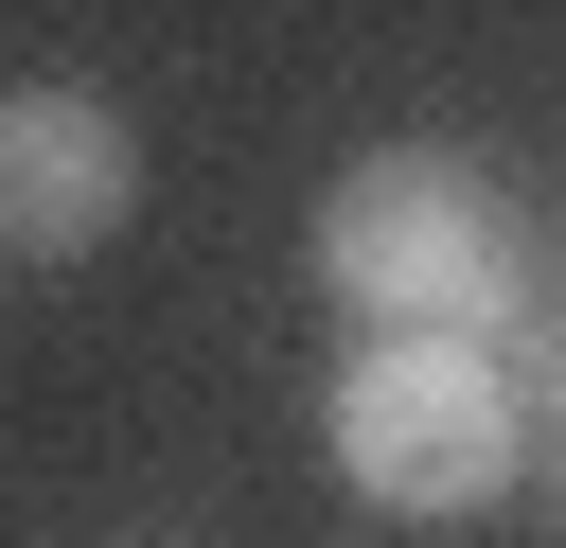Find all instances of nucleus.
<instances>
[{
	"label": "nucleus",
	"instance_id": "nucleus-2",
	"mask_svg": "<svg viewBox=\"0 0 566 548\" xmlns=\"http://www.w3.org/2000/svg\"><path fill=\"white\" fill-rule=\"evenodd\" d=\"M318 442L371 513H495L513 460H531V389H513L495 336H354Z\"/></svg>",
	"mask_w": 566,
	"mask_h": 548
},
{
	"label": "nucleus",
	"instance_id": "nucleus-1",
	"mask_svg": "<svg viewBox=\"0 0 566 548\" xmlns=\"http://www.w3.org/2000/svg\"><path fill=\"white\" fill-rule=\"evenodd\" d=\"M318 283L371 318V336H495L513 318V212L478 159L442 141H389L318 194Z\"/></svg>",
	"mask_w": 566,
	"mask_h": 548
},
{
	"label": "nucleus",
	"instance_id": "nucleus-4",
	"mask_svg": "<svg viewBox=\"0 0 566 548\" xmlns=\"http://www.w3.org/2000/svg\"><path fill=\"white\" fill-rule=\"evenodd\" d=\"M513 389H531V424H548V477H566V336H531V354H513Z\"/></svg>",
	"mask_w": 566,
	"mask_h": 548
},
{
	"label": "nucleus",
	"instance_id": "nucleus-3",
	"mask_svg": "<svg viewBox=\"0 0 566 548\" xmlns=\"http://www.w3.org/2000/svg\"><path fill=\"white\" fill-rule=\"evenodd\" d=\"M142 212V141L106 88H0V265H88Z\"/></svg>",
	"mask_w": 566,
	"mask_h": 548
}]
</instances>
